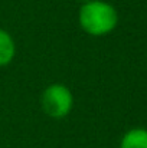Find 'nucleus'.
Listing matches in <instances>:
<instances>
[{"label": "nucleus", "instance_id": "f257e3e1", "mask_svg": "<svg viewBox=\"0 0 147 148\" xmlns=\"http://www.w3.org/2000/svg\"><path fill=\"white\" fill-rule=\"evenodd\" d=\"M117 9L105 0H91L82 3L78 10L79 27L92 38H102L114 32L118 26Z\"/></svg>", "mask_w": 147, "mask_h": 148}, {"label": "nucleus", "instance_id": "f03ea898", "mask_svg": "<svg viewBox=\"0 0 147 148\" xmlns=\"http://www.w3.org/2000/svg\"><path fill=\"white\" fill-rule=\"evenodd\" d=\"M74 94L72 91L59 82L48 85L41 95V108L52 119H63L74 109Z\"/></svg>", "mask_w": 147, "mask_h": 148}, {"label": "nucleus", "instance_id": "7ed1b4c3", "mask_svg": "<svg viewBox=\"0 0 147 148\" xmlns=\"http://www.w3.org/2000/svg\"><path fill=\"white\" fill-rule=\"evenodd\" d=\"M16 56V42L10 32L0 27V68L9 66Z\"/></svg>", "mask_w": 147, "mask_h": 148}, {"label": "nucleus", "instance_id": "20e7f679", "mask_svg": "<svg viewBox=\"0 0 147 148\" xmlns=\"http://www.w3.org/2000/svg\"><path fill=\"white\" fill-rule=\"evenodd\" d=\"M118 148H147V128L134 127L126 131Z\"/></svg>", "mask_w": 147, "mask_h": 148}, {"label": "nucleus", "instance_id": "39448f33", "mask_svg": "<svg viewBox=\"0 0 147 148\" xmlns=\"http://www.w3.org/2000/svg\"><path fill=\"white\" fill-rule=\"evenodd\" d=\"M78 1H81V4H82V3H87V1H91V0H78Z\"/></svg>", "mask_w": 147, "mask_h": 148}]
</instances>
